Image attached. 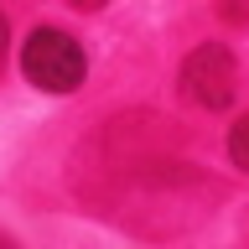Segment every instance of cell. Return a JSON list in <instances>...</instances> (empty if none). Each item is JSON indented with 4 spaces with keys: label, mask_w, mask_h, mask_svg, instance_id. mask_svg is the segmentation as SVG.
Instances as JSON below:
<instances>
[{
    "label": "cell",
    "mask_w": 249,
    "mask_h": 249,
    "mask_svg": "<svg viewBox=\"0 0 249 249\" xmlns=\"http://www.w3.org/2000/svg\"><path fill=\"white\" fill-rule=\"evenodd\" d=\"M21 73H26L31 89H42V93H73L89 78V52L62 26H36L21 42Z\"/></svg>",
    "instance_id": "1"
},
{
    "label": "cell",
    "mask_w": 249,
    "mask_h": 249,
    "mask_svg": "<svg viewBox=\"0 0 249 249\" xmlns=\"http://www.w3.org/2000/svg\"><path fill=\"white\" fill-rule=\"evenodd\" d=\"M177 89H182L187 104H197V109H208V114H218V109H229L233 99H239V57H233L223 42L192 47V52L182 57Z\"/></svg>",
    "instance_id": "2"
},
{
    "label": "cell",
    "mask_w": 249,
    "mask_h": 249,
    "mask_svg": "<svg viewBox=\"0 0 249 249\" xmlns=\"http://www.w3.org/2000/svg\"><path fill=\"white\" fill-rule=\"evenodd\" d=\"M229 161L239 171H249V114H239V120L229 124Z\"/></svg>",
    "instance_id": "3"
},
{
    "label": "cell",
    "mask_w": 249,
    "mask_h": 249,
    "mask_svg": "<svg viewBox=\"0 0 249 249\" xmlns=\"http://www.w3.org/2000/svg\"><path fill=\"white\" fill-rule=\"evenodd\" d=\"M218 16L229 26H249V0H218Z\"/></svg>",
    "instance_id": "4"
},
{
    "label": "cell",
    "mask_w": 249,
    "mask_h": 249,
    "mask_svg": "<svg viewBox=\"0 0 249 249\" xmlns=\"http://www.w3.org/2000/svg\"><path fill=\"white\" fill-rule=\"evenodd\" d=\"M68 5H73V11H104L109 0H68Z\"/></svg>",
    "instance_id": "5"
},
{
    "label": "cell",
    "mask_w": 249,
    "mask_h": 249,
    "mask_svg": "<svg viewBox=\"0 0 249 249\" xmlns=\"http://www.w3.org/2000/svg\"><path fill=\"white\" fill-rule=\"evenodd\" d=\"M5 42H11V21H5V11H0V52H5Z\"/></svg>",
    "instance_id": "6"
}]
</instances>
